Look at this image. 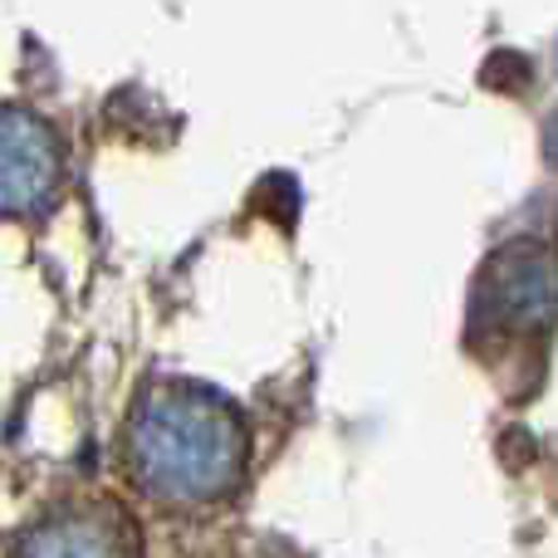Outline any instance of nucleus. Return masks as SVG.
I'll return each instance as SVG.
<instances>
[{
  "label": "nucleus",
  "instance_id": "1",
  "mask_svg": "<svg viewBox=\"0 0 558 558\" xmlns=\"http://www.w3.org/2000/svg\"><path fill=\"white\" fill-rule=\"evenodd\" d=\"M133 471L167 505L221 500L245 475V422L226 397L192 383H162L133 412Z\"/></svg>",
  "mask_w": 558,
  "mask_h": 558
},
{
  "label": "nucleus",
  "instance_id": "2",
  "mask_svg": "<svg viewBox=\"0 0 558 558\" xmlns=\"http://www.w3.org/2000/svg\"><path fill=\"white\" fill-rule=\"evenodd\" d=\"M59 192V143L35 113L0 108V216H35Z\"/></svg>",
  "mask_w": 558,
  "mask_h": 558
},
{
  "label": "nucleus",
  "instance_id": "3",
  "mask_svg": "<svg viewBox=\"0 0 558 558\" xmlns=\"http://www.w3.org/2000/svg\"><path fill=\"white\" fill-rule=\"evenodd\" d=\"M133 534L108 510H59L20 539L15 558H133Z\"/></svg>",
  "mask_w": 558,
  "mask_h": 558
},
{
  "label": "nucleus",
  "instance_id": "4",
  "mask_svg": "<svg viewBox=\"0 0 558 558\" xmlns=\"http://www.w3.org/2000/svg\"><path fill=\"white\" fill-rule=\"evenodd\" d=\"M481 299L505 328H544L549 324V255L539 245L500 255L495 270L485 275Z\"/></svg>",
  "mask_w": 558,
  "mask_h": 558
}]
</instances>
